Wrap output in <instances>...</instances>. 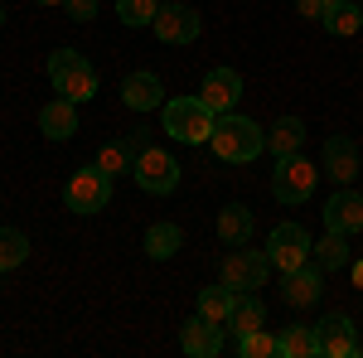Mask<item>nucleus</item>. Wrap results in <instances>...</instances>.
<instances>
[{
	"instance_id": "nucleus-1",
	"label": "nucleus",
	"mask_w": 363,
	"mask_h": 358,
	"mask_svg": "<svg viewBox=\"0 0 363 358\" xmlns=\"http://www.w3.org/2000/svg\"><path fill=\"white\" fill-rule=\"evenodd\" d=\"M208 145H213V155H218V160H228V165H247V160H257V155L267 150V131H262L252 116L223 111V116L213 121Z\"/></svg>"
},
{
	"instance_id": "nucleus-2",
	"label": "nucleus",
	"mask_w": 363,
	"mask_h": 358,
	"mask_svg": "<svg viewBox=\"0 0 363 358\" xmlns=\"http://www.w3.org/2000/svg\"><path fill=\"white\" fill-rule=\"evenodd\" d=\"M49 83H54V92L68 97V102H87V97L97 92V73H92V63H87L78 49H54V54H49Z\"/></svg>"
},
{
	"instance_id": "nucleus-3",
	"label": "nucleus",
	"mask_w": 363,
	"mask_h": 358,
	"mask_svg": "<svg viewBox=\"0 0 363 358\" xmlns=\"http://www.w3.org/2000/svg\"><path fill=\"white\" fill-rule=\"evenodd\" d=\"M213 111L203 97H169L165 102V131L174 140H184V145H203V140L213 136Z\"/></svg>"
},
{
	"instance_id": "nucleus-4",
	"label": "nucleus",
	"mask_w": 363,
	"mask_h": 358,
	"mask_svg": "<svg viewBox=\"0 0 363 358\" xmlns=\"http://www.w3.org/2000/svg\"><path fill=\"white\" fill-rule=\"evenodd\" d=\"M107 198H112V174H102L97 165H83L73 169V179L63 184V208L68 213H102L107 208Z\"/></svg>"
},
{
	"instance_id": "nucleus-5",
	"label": "nucleus",
	"mask_w": 363,
	"mask_h": 358,
	"mask_svg": "<svg viewBox=\"0 0 363 358\" xmlns=\"http://www.w3.org/2000/svg\"><path fill=\"white\" fill-rule=\"evenodd\" d=\"M267 272H272V262H267V247H228L223 267H218V281H223L228 291H257V286H267Z\"/></svg>"
},
{
	"instance_id": "nucleus-6",
	"label": "nucleus",
	"mask_w": 363,
	"mask_h": 358,
	"mask_svg": "<svg viewBox=\"0 0 363 358\" xmlns=\"http://www.w3.org/2000/svg\"><path fill=\"white\" fill-rule=\"evenodd\" d=\"M315 179H320V169L306 155H281L277 174H272V194H277V203H306L315 194Z\"/></svg>"
},
{
	"instance_id": "nucleus-7",
	"label": "nucleus",
	"mask_w": 363,
	"mask_h": 358,
	"mask_svg": "<svg viewBox=\"0 0 363 358\" xmlns=\"http://www.w3.org/2000/svg\"><path fill=\"white\" fill-rule=\"evenodd\" d=\"M310 247L315 242H310V233L301 223H281V228H272V237H267V262L286 276V272H296V267L310 262Z\"/></svg>"
},
{
	"instance_id": "nucleus-8",
	"label": "nucleus",
	"mask_w": 363,
	"mask_h": 358,
	"mask_svg": "<svg viewBox=\"0 0 363 358\" xmlns=\"http://www.w3.org/2000/svg\"><path fill=\"white\" fill-rule=\"evenodd\" d=\"M136 184L145 194H169L174 184H179V160L169 155V150H160V145H150V150H140L136 155Z\"/></svg>"
},
{
	"instance_id": "nucleus-9",
	"label": "nucleus",
	"mask_w": 363,
	"mask_h": 358,
	"mask_svg": "<svg viewBox=\"0 0 363 358\" xmlns=\"http://www.w3.org/2000/svg\"><path fill=\"white\" fill-rule=\"evenodd\" d=\"M155 39L160 44H194L199 39V10L194 5H179V0H165L155 10Z\"/></svg>"
},
{
	"instance_id": "nucleus-10",
	"label": "nucleus",
	"mask_w": 363,
	"mask_h": 358,
	"mask_svg": "<svg viewBox=\"0 0 363 358\" xmlns=\"http://www.w3.org/2000/svg\"><path fill=\"white\" fill-rule=\"evenodd\" d=\"M315 339H320V358H354L359 354V325L349 315H325L315 325Z\"/></svg>"
},
{
	"instance_id": "nucleus-11",
	"label": "nucleus",
	"mask_w": 363,
	"mask_h": 358,
	"mask_svg": "<svg viewBox=\"0 0 363 358\" xmlns=\"http://www.w3.org/2000/svg\"><path fill=\"white\" fill-rule=\"evenodd\" d=\"M179 349L189 358H218L223 354V325L218 320H203V315L184 320L179 325Z\"/></svg>"
},
{
	"instance_id": "nucleus-12",
	"label": "nucleus",
	"mask_w": 363,
	"mask_h": 358,
	"mask_svg": "<svg viewBox=\"0 0 363 358\" xmlns=\"http://www.w3.org/2000/svg\"><path fill=\"white\" fill-rule=\"evenodd\" d=\"M359 169H363V155H359V145L349 136H330L325 140V174L335 179L339 189H349L354 179H359Z\"/></svg>"
},
{
	"instance_id": "nucleus-13",
	"label": "nucleus",
	"mask_w": 363,
	"mask_h": 358,
	"mask_svg": "<svg viewBox=\"0 0 363 358\" xmlns=\"http://www.w3.org/2000/svg\"><path fill=\"white\" fill-rule=\"evenodd\" d=\"M121 102H126L131 111H155V107H165V83H160L155 73L136 68V73H126V78H121Z\"/></svg>"
},
{
	"instance_id": "nucleus-14",
	"label": "nucleus",
	"mask_w": 363,
	"mask_h": 358,
	"mask_svg": "<svg viewBox=\"0 0 363 358\" xmlns=\"http://www.w3.org/2000/svg\"><path fill=\"white\" fill-rule=\"evenodd\" d=\"M320 286H325V276H320V262H306V267L286 272V286H281V301L291 305V310H310V305L320 301Z\"/></svg>"
},
{
	"instance_id": "nucleus-15",
	"label": "nucleus",
	"mask_w": 363,
	"mask_h": 358,
	"mask_svg": "<svg viewBox=\"0 0 363 358\" xmlns=\"http://www.w3.org/2000/svg\"><path fill=\"white\" fill-rule=\"evenodd\" d=\"M213 116H223V111L238 107V97H242V78H238V68H213L208 78H203V92H199Z\"/></svg>"
},
{
	"instance_id": "nucleus-16",
	"label": "nucleus",
	"mask_w": 363,
	"mask_h": 358,
	"mask_svg": "<svg viewBox=\"0 0 363 358\" xmlns=\"http://www.w3.org/2000/svg\"><path fill=\"white\" fill-rule=\"evenodd\" d=\"M325 228H335V233H363V194L354 189H339L335 198H325Z\"/></svg>"
},
{
	"instance_id": "nucleus-17",
	"label": "nucleus",
	"mask_w": 363,
	"mask_h": 358,
	"mask_svg": "<svg viewBox=\"0 0 363 358\" xmlns=\"http://www.w3.org/2000/svg\"><path fill=\"white\" fill-rule=\"evenodd\" d=\"M39 131H44L49 140L78 136V102H68V97H54L49 107L39 111Z\"/></svg>"
},
{
	"instance_id": "nucleus-18",
	"label": "nucleus",
	"mask_w": 363,
	"mask_h": 358,
	"mask_svg": "<svg viewBox=\"0 0 363 358\" xmlns=\"http://www.w3.org/2000/svg\"><path fill=\"white\" fill-rule=\"evenodd\" d=\"M252 208L247 203H228L223 213H218V237H223L228 247H247L252 242Z\"/></svg>"
},
{
	"instance_id": "nucleus-19",
	"label": "nucleus",
	"mask_w": 363,
	"mask_h": 358,
	"mask_svg": "<svg viewBox=\"0 0 363 358\" xmlns=\"http://www.w3.org/2000/svg\"><path fill=\"white\" fill-rule=\"evenodd\" d=\"M301 145H306V121H301V116H281L277 126H272V131H267V150H272V155H301Z\"/></svg>"
},
{
	"instance_id": "nucleus-20",
	"label": "nucleus",
	"mask_w": 363,
	"mask_h": 358,
	"mask_svg": "<svg viewBox=\"0 0 363 358\" xmlns=\"http://www.w3.org/2000/svg\"><path fill=\"white\" fill-rule=\"evenodd\" d=\"M277 354L281 358H320L315 325H286V330L277 334Z\"/></svg>"
},
{
	"instance_id": "nucleus-21",
	"label": "nucleus",
	"mask_w": 363,
	"mask_h": 358,
	"mask_svg": "<svg viewBox=\"0 0 363 358\" xmlns=\"http://www.w3.org/2000/svg\"><path fill=\"white\" fill-rule=\"evenodd\" d=\"M262 325H267V305L257 301V291H238L233 315H228V330H233V334H247V330H262Z\"/></svg>"
},
{
	"instance_id": "nucleus-22",
	"label": "nucleus",
	"mask_w": 363,
	"mask_h": 358,
	"mask_svg": "<svg viewBox=\"0 0 363 358\" xmlns=\"http://www.w3.org/2000/svg\"><path fill=\"white\" fill-rule=\"evenodd\" d=\"M179 242H184V233H179L174 223H150L140 247H145V257H155V262H169V257L179 252Z\"/></svg>"
},
{
	"instance_id": "nucleus-23",
	"label": "nucleus",
	"mask_w": 363,
	"mask_h": 358,
	"mask_svg": "<svg viewBox=\"0 0 363 358\" xmlns=\"http://www.w3.org/2000/svg\"><path fill=\"white\" fill-rule=\"evenodd\" d=\"M310 262H320V272H335V267H349V242H344V233L335 228H325V237L310 247Z\"/></svg>"
},
{
	"instance_id": "nucleus-24",
	"label": "nucleus",
	"mask_w": 363,
	"mask_h": 358,
	"mask_svg": "<svg viewBox=\"0 0 363 358\" xmlns=\"http://www.w3.org/2000/svg\"><path fill=\"white\" fill-rule=\"evenodd\" d=\"M233 301H238V291H228L223 281H218V286H203V291H199V315H203V320H218V325H228Z\"/></svg>"
},
{
	"instance_id": "nucleus-25",
	"label": "nucleus",
	"mask_w": 363,
	"mask_h": 358,
	"mask_svg": "<svg viewBox=\"0 0 363 358\" xmlns=\"http://www.w3.org/2000/svg\"><path fill=\"white\" fill-rule=\"evenodd\" d=\"M92 165L102 169V174H112V179H116V174H131V169H136V155H131L121 140H107V145L97 150V160H92Z\"/></svg>"
},
{
	"instance_id": "nucleus-26",
	"label": "nucleus",
	"mask_w": 363,
	"mask_h": 358,
	"mask_svg": "<svg viewBox=\"0 0 363 358\" xmlns=\"http://www.w3.org/2000/svg\"><path fill=\"white\" fill-rule=\"evenodd\" d=\"M325 29H330V34H339V39L359 34V29H363V5H349V0H339L335 10L325 15Z\"/></svg>"
},
{
	"instance_id": "nucleus-27",
	"label": "nucleus",
	"mask_w": 363,
	"mask_h": 358,
	"mask_svg": "<svg viewBox=\"0 0 363 358\" xmlns=\"http://www.w3.org/2000/svg\"><path fill=\"white\" fill-rule=\"evenodd\" d=\"M25 257H29V237L15 228H0V272H15Z\"/></svg>"
},
{
	"instance_id": "nucleus-28",
	"label": "nucleus",
	"mask_w": 363,
	"mask_h": 358,
	"mask_svg": "<svg viewBox=\"0 0 363 358\" xmlns=\"http://www.w3.org/2000/svg\"><path fill=\"white\" fill-rule=\"evenodd\" d=\"M238 354L242 358H277V334H267V325L238 334Z\"/></svg>"
},
{
	"instance_id": "nucleus-29",
	"label": "nucleus",
	"mask_w": 363,
	"mask_h": 358,
	"mask_svg": "<svg viewBox=\"0 0 363 358\" xmlns=\"http://www.w3.org/2000/svg\"><path fill=\"white\" fill-rule=\"evenodd\" d=\"M155 10H160V0H116V15H121V25H155Z\"/></svg>"
},
{
	"instance_id": "nucleus-30",
	"label": "nucleus",
	"mask_w": 363,
	"mask_h": 358,
	"mask_svg": "<svg viewBox=\"0 0 363 358\" xmlns=\"http://www.w3.org/2000/svg\"><path fill=\"white\" fill-rule=\"evenodd\" d=\"M63 10H68V20H78V25H87V20L97 15V0H63Z\"/></svg>"
},
{
	"instance_id": "nucleus-31",
	"label": "nucleus",
	"mask_w": 363,
	"mask_h": 358,
	"mask_svg": "<svg viewBox=\"0 0 363 358\" xmlns=\"http://www.w3.org/2000/svg\"><path fill=\"white\" fill-rule=\"evenodd\" d=\"M335 5H339V0H296V10H301L306 20H325Z\"/></svg>"
},
{
	"instance_id": "nucleus-32",
	"label": "nucleus",
	"mask_w": 363,
	"mask_h": 358,
	"mask_svg": "<svg viewBox=\"0 0 363 358\" xmlns=\"http://www.w3.org/2000/svg\"><path fill=\"white\" fill-rule=\"evenodd\" d=\"M121 145H126V150H131V155H140V150H150V145H155V140H150V131H145V126H136V131H131V136L121 140Z\"/></svg>"
},
{
	"instance_id": "nucleus-33",
	"label": "nucleus",
	"mask_w": 363,
	"mask_h": 358,
	"mask_svg": "<svg viewBox=\"0 0 363 358\" xmlns=\"http://www.w3.org/2000/svg\"><path fill=\"white\" fill-rule=\"evenodd\" d=\"M354 286L363 291V262H354Z\"/></svg>"
},
{
	"instance_id": "nucleus-34",
	"label": "nucleus",
	"mask_w": 363,
	"mask_h": 358,
	"mask_svg": "<svg viewBox=\"0 0 363 358\" xmlns=\"http://www.w3.org/2000/svg\"><path fill=\"white\" fill-rule=\"evenodd\" d=\"M39 5H63V0H39Z\"/></svg>"
},
{
	"instance_id": "nucleus-35",
	"label": "nucleus",
	"mask_w": 363,
	"mask_h": 358,
	"mask_svg": "<svg viewBox=\"0 0 363 358\" xmlns=\"http://www.w3.org/2000/svg\"><path fill=\"white\" fill-rule=\"evenodd\" d=\"M0 25H5V5H0Z\"/></svg>"
},
{
	"instance_id": "nucleus-36",
	"label": "nucleus",
	"mask_w": 363,
	"mask_h": 358,
	"mask_svg": "<svg viewBox=\"0 0 363 358\" xmlns=\"http://www.w3.org/2000/svg\"><path fill=\"white\" fill-rule=\"evenodd\" d=\"M359 354H363V339H359Z\"/></svg>"
}]
</instances>
